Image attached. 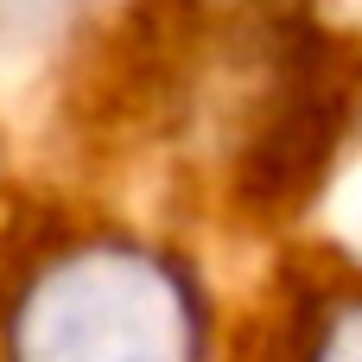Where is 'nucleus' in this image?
Listing matches in <instances>:
<instances>
[{
	"mask_svg": "<svg viewBox=\"0 0 362 362\" xmlns=\"http://www.w3.org/2000/svg\"><path fill=\"white\" fill-rule=\"evenodd\" d=\"M108 108L204 210L280 223L356 134L362 51L312 0H134Z\"/></svg>",
	"mask_w": 362,
	"mask_h": 362,
	"instance_id": "obj_1",
	"label": "nucleus"
},
{
	"mask_svg": "<svg viewBox=\"0 0 362 362\" xmlns=\"http://www.w3.org/2000/svg\"><path fill=\"white\" fill-rule=\"evenodd\" d=\"M0 362H223L204 267L83 204L0 216Z\"/></svg>",
	"mask_w": 362,
	"mask_h": 362,
	"instance_id": "obj_2",
	"label": "nucleus"
},
{
	"mask_svg": "<svg viewBox=\"0 0 362 362\" xmlns=\"http://www.w3.org/2000/svg\"><path fill=\"white\" fill-rule=\"evenodd\" d=\"M223 362H362V261L305 255L280 267L248 337Z\"/></svg>",
	"mask_w": 362,
	"mask_h": 362,
	"instance_id": "obj_3",
	"label": "nucleus"
},
{
	"mask_svg": "<svg viewBox=\"0 0 362 362\" xmlns=\"http://www.w3.org/2000/svg\"><path fill=\"white\" fill-rule=\"evenodd\" d=\"M76 6H89V0H0V19H57Z\"/></svg>",
	"mask_w": 362,
	"mask_h": 362,
	"instance_id": "obj_4",
	"label": "nucleus"
}]
</instances>
